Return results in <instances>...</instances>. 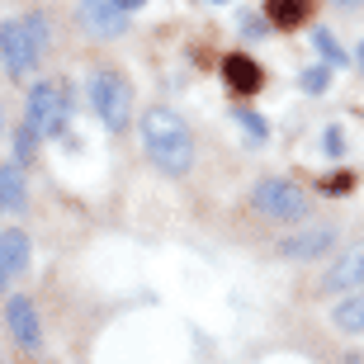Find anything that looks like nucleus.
<instances>
[{
	"instance_id": "nucleus-2",
	"label": "nucleus",
	"mask_w": 364,
	"mask_h": 364,
	"mask_svg": "<svg viewBox=\"0 0 364 364\" xmlns=\"http://www.w3.org/2000/svg\"><path fill=\"white\" fill-rule=\"evenodd\" d=\"M43 48H48V24L43 14H28V19H5L0 24V67L10 76H28L38 67Z\"/></svg>"
},
{
	"instance_id": "nucleus-21",
	"label": "nucleus",
	"mask_w": 364,
	"mask_h": 364,
	"mask_svg": "<svg viewBox=\"0 0 364 364\" xmlns=\"http://www.w3.org/2000/svg\"><path fill=\"white\" fill-rule=\"evenodd\" d=\"M109 5H114V10H123V14H133L137 5H147V0H109Z\"/></svg>"
},
{
	"instance_id": "nucleus-4",
	"label": "nucleus",
	"mask_w": 364,
	"mask_h": 364,
	"mask_svg": "<svg viewBox=\"0 0 364 364\" xmlns=\"http://www.w3.org/2000/svg\"><path fill=\"white\" fill-rule=\"evenodd\" d=\"M251 203H256V213H265L270 223H303L308 208H312V199L298 185H289V180H260Z\"/></svg>"
},
{
	"instance_id": "nucleus-17",
	"label": "nucleus",
	"mask_w": 364,
	"mask_h": 364,
	"mask_svg": "<svg viewBox=\"0 0 364 364\" xmlns=\"http://www.w3.org/2000/svg\"><path fill=\"white\" fill-rule=\"evenodd\" d=\"M312 43L322 48V57H326V62H331V67H336V62H346V53H341V48H336V38H331L326 28H317V38H312Z\"/></svg>"
},
{
	"instance_id": "nucleus-23",
	"label": "nucleus",
	"mask_w": 364,
	"mask_h": 364,
	"mask_svg": "<svg viewBox=\"0 0 364 364\" xmlns=\"http://www.w3.org/2000/svg\"><path fill=\"white\" fill-rule=\"evenodd\" d=\"M0 119H5V114H0ZM0 128H5V123H0Z\"/></svg>"
},
{
	"instance_id": "nucleus-10",
	"label": "nucleus",
	"mask_w": 364,
	"mask_h": 364,
	"mask_svg": "<svg viewBox=\"0 0 364 364\" xmlns=\"http://www.w3.org/2000/svg\"><path fill=\"white\" fill-rule=\"evenodd\" d=\"M81 24L95 28V33H105V38H114V33L128 28V14L114 10L109 0H85V5H81Z\"/></svg>"
},
{
	"instance_id": "nucleus-12",
	"label": "nucleus",
	"mask_w": 364,
	"mask_h": 364,
	"mask_svg": "<svg viewBox=\"0 0 364 364\" xmlns=\"http://www.w3.org/2000/svg\"><path fill=\"white\" fill-rule=\"evenodd\" d=\"M331 322H336L346 336H360L364 331V289L360 294H341V303L331 308Z\"/></svg>"
},
{
	"instance_id": "nucleus-1",
	"label": "nucleus",
	"mask_w": 364,
	"mask_h": 364,
	"mask_svg": "<svg viewBox=\"0 0 364 364\" xmlns=\"http://www.w3.org/2000/svg\"><path fill=\"white\" fill-rule=\"evenodd\" d=\"M142 142H147V156L161 166L166 176H185L189 166H194V137H189L185 119L171 114V109H147V119H142Z\"/></svg>"
},
{
	"instance_id": "nucleus-22",
	"label": "nucleus",
	"mask_w": 364,
	"mask_h": 364,
	"mask_svg": "<svg viewBox=\"0 0 364 364\" xmlns=\"http://www.w3.org/2000/svg\"><path fill=\"white\" fill-rule=\"evenodd\" d=\"M360 67H364V43H360Z\"/></svg>"
},
{
	"instance_id": "nucleus-3",
	"label": "nucleus",
	"mask_w": 364,
	"mask_h": 364,
	"mask_svg": "<svg viewBox=\"0 0 364 364\" xmlns=\"http://www.w3.org/2000/svg\"><path fill=\"white\" fill-rule=\"evenodd\" d=\"M90 105L95 114L105 119L109 133H123L128 128V114H133V90L119 71H95L90 76Z\"/></svg>"
},
{
	"instance_id": "nucleus-9",
	"label": "nucleus",
	"mask_w": 364,
	"mask_h": 364,
	"mask_svg": "<svg viewBox=\"0 0 364 364\" xmlns=\"http://www.w3.org/2000/svg\"><path fill=\"white\" fill-rule=\"evenodd\" d=\"M24 270H28V237L19 228L0 232V289H5L14 274H24Z\"/></svg>"
},
{
	"instance_id": "nucleus-14",
	"label": "nucleus",
	"mask_w": 364,
	"mask_h": 364,
	"mask_svg": "<svg viewBox=\"0 0 364 364\" xmlns=\"http://www.w3.org/2000/svg\"><path fill=\"white\" fill-rule=\"evenodd\" d=\"M0 208H14V213L24 208V176H19V166H14V161L0 171Z\"/></svg>"
},
{
	"instance_id": "nucleus-13",
	"label": "nucleus",
	"mask_w": 364,
	"mask_h": 364,
	"mask_svg": "<svg viewBox=\"0 0 364 364\" xmlns=\"http://www.w3.org/2000/svg\"><path fill=\"white\" fill-rule=\"evenodd\" d=\"M265 14H270V24H279V28H298L312 14V0H265Z\"/></svg>"
},
{
	"instance_id": "nucleus-18",
	"label": "nucleus",
	"mask_w": 364,
	"mask_h": 364,
	"mask_svg": "<svg viewBox=\"0 0 364 364\" xmlns=\"http://www.w3.org/2000/svg\"><path fill=\"white\" fill-rule=\"evenodd\" d=\"M237 123H242V128L256 137V142H265V123H260V114H251V109H237Z\"/></svg>"
},
{
	"instance_id": "nucleus-19",
	"label": "nucleus",
	"mask_w": 364,
	"mask_h": 364,
	"mask_svg": "<svg viewBox=\"0 0 364 364\" xmlns=\"http://www.w3.org/2000/svg\"><path fill=\"white\" fill-rule=\"evenodd\" d=\"M322 189H326V194H346V189H355V176H346V171H341V176L322 180Z\"/></svg>"
},
{
	"instance_id": "nucleus-8",
	"label": "nucleus",
	"mask_w": 364,
	"mask_h": 364,
	"mask_svg": "<svg viewBox=\"0 0 364 364\" xmlns=\"http://www.w3.org/2000/svg\"><path fill=\"white\" fill-rule=\"evenodd\" d=\"M331 242H336V232H331V228L294 232V237H284V242H279V256L284 260H298V265H308V260L326 256V251H331Z\"/></svg>"
},
{
	"instance_id": "nucleus-5",
	"label": "nucleus",
	"mask_w": 364,
	"mask_h": 364,
	"mask_svg": "<svg viewBox=\"0 0 364 364\" xmlns=\"http://www.w3.org/2000/svg\"><path fill=\"white\" fill-rule=\"evenodd\" d=\"M28 123H33V133L38 137H62L67 128V90L57 81H38L28 90Z\"/></svg>"
},
{
	"instance_id": "nucleus-20",
	"label": "nucleus",
	"mask_w": 364,
	"mask_h": 364,
	"mask_svg": "<svg viewBox=\"0 0 364 364\" xmlns=\"http://www.w3.org/2000/svg\"><path fill=\"white\" fill-rule=\"evenodd\" d=\"M326 151H331V156H341V128H326Z\"/></svg>"
},
{
	"instance_id": "nucleus-11",
	"label": "nucleus",
	"mask_w": 364,
	"mask_h": 364,
	"mask_svg": "<svg viewBox=\"0 0 364 364\" xmlns=\"http://www.w3.org/2000/svg\"><path fill=\"white\" fill-rule=\"evenodd\" d=\"M223 81H228V85H232L237 95H256L260 85H265V76H260V67L251 62V57L232 53L228 62H223Z\"/></svg>"
},
{
	"instance_id": "nucleus-15",
	"label": "nucleus",
	"mask_w": 364,
	"mask_h": 364,
	"mask_svg": "<svg viewBox=\"0 0 364 364\" xmlns=\"http://www.w3.org/2000/svg\"><path fill=\"white\" fill-rule=\"evenodd\" d=\"M33 147H38V133H33V123H28V119H19V123H14V161H19V166L33 161Z\"/></svg>"
},
{
	"instance_id": "nucleus-16",
	"label": "nucleus",
	"mask_w": 364,
	"mask_h": 364,
	"mask_svg": "<svg viewBox=\"0 0 364 364\" xmlns=\"http://www.w3.org/2000/svg\"><path fill=\"white\" fill-rule=\"evenodd\" d=\"M326 85H331V71H326V67H308V71H303V90H308V95H322Z\"/></svg>"
},
{
	"instance_id": "nucleus-6",
	"label": "nucleus",
	"mask_w": 364,
	"mask_h": 364,
	"mask_svg": "<svg viewBox=\"0 0 364 364\" xmlns=\"http://www.w3.org/2000/svg\"><path fill=\"white\" fill-rule=\"evenodd\" d=\"M317 289H322V294H360L364 289V242H355L350 251L317 279Z\"/></svg>"
},
{
	"instance_id": "nucleus-7",
	"label": "nucleus",
	"mask_w": 364,
	"mask_h": 364,
	"mask_svg": "<svg viewBox=\"0 0 364 364\" xmlns=\"http://www.w3.org/2000/svg\"><path fill=\"white\" fill-rule=\"evenodd\" d=\"M5 326H10V336L19 341L24 350H38V346H43V326H38V312H33L28 298L14 294L10 303H5Z\"/></svg>"
}]
</instances>
